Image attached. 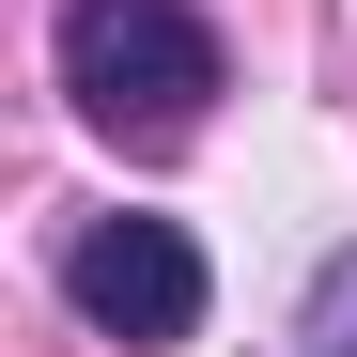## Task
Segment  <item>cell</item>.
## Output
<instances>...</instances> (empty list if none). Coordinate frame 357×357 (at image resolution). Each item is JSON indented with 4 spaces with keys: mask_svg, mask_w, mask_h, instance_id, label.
I'll return each instance as SVG.
<instances>
[{
    "mask_svg": "<svg viewBox=\"0 0 357 357\" xmlns=\"http://www.w3.org/2000/svg\"><path fill=\"white\" fill-rule=\"evenodd\" d=\"M63 93L93 109L109 140L171 155V140L202 125V93H218V31H202V0H63Z\"/></svg>",
    "mask_w": 357,
    "mask_h": 357,
    "instance_id": "obj_1",
    "label": "cell"
},
{
    "mask_svg": "<svg viewBox=\"0 0 357 357\" xmlns=\"http://www.w3.org/2000/svg\"><path fill=\"white\" fill-rule=\"evenodd\" d=\"M63 295L109 342H187L202 326V249H187V218H93L63 249Z\"/></svg>",
    "mask_w": 357,
    "mask_h": 357,
    "instance_id": "obj_2",
    "label": "cell"
},
{
    "mask_svg": "<svg viewBox=\"0 0 357 357\" xmlns=\"http://www.w3.org/2000/svg\"><path fill=\"white\" fill-rule=\"evenodd\" d=\"M295 342H311V357H357V249H326V264H311V311H295Z\"/></svg>",
    "mask_w": 357,
    "mask_h": 357,
    "instance_id": "obj_3",
    "label": "cell"
}]
</instances>
